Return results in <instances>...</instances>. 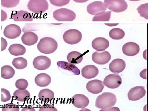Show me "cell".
Here are the masks:
<instances>
[{
    "label": "cell",
    "mask_w": 148,
    "mask_h": 111,
    "mask_svg": "<svg viewBox=\"0 0 148 111\" xmlns=\"http://www.w3.org/2000/svg\"><path fill=\"white\" fill-rule=\"evenodd\" d=\"M104 3L109 10L116 13L125 11L128 7L125 0H104Z\"/></svg>",
    "instance_id": "5b68a950"
},
{
    "label": "cell",
    "mask_w": 148,
    "mask_h": 111,
    "mask_svg": "<svg viewBox=\"0 0 148 111\" xmlns=\"http://www.w3.org/2000/svg\"><path fill=\"white\" fill-rule=\"evenodd\" d=\"M73 1L76 3H83L88 1L89 0H73Z\"/></svg>",
    "instance_id": "60d3db41"
},
{
    "label": "cell",
    "mask_w": 148,
    "mask_h": 111,
    "mask_svg": "<svg viewBox=\"0 0 148 111\" xmlns=\"http://www.w3.org/2000/svg\"><path fill=\"white\" fill-rule=\"evenodd\" d=\"M27 59L23 57H18L14 58L12 62V65L16 69L21 70L26 68L27 66Z\"/></svg>",
    "instance_id": "f546056e"
},
{
    "label": "cell",
    "mask_w": 148,
    "mask_h": 111,
    "mask_svg": "<svg viewBox=\"0 0 148 111\" xmlns=\"http://www.w3.org/2000/svg\"><path fill=\"white\" fill-rule=\"evenodd\" d=\"M2 111H18L19 108L18 106L13 103H8L3 106Z\"/></svg>",
    "instance_id": "836d02e7"
},
{
    "label": "cell",
    "mask_w": 148,
    "mask_h": 111,
    "mask_svg": "<svg viewBox=\"0 0 148 111\" xmlns=\"http://www.w3.org/2000/svg\"><path fill=\"white\" fill-rule=\"evenodd\" d=\"M71 102L73 105L77 108H84L89 105L88 98L82 94H76L72 97Z\"/></svg>",
    "instance_id": "9a60e30c"
},
{
    "label": "cell",
    "mask_w": 148,
    "mask_h": 111,
    "mask_svg": "<svg viewBox=\"0 0 148 111\" xmlns=\"http://www.w3.org/2000/svg\"><path fill=\"white\" fill-rule=\"evenodd\" d=\"M12 17L14 21H32L33 20L32 14L24 10L12 12Z\"/></svg>",
    "instance_id": "e0dca14e"
},
{
    "label": "cell",
    "mask_w": 148,
    "mask_h": 111,
    "mask_svg": "<svg viewBox=\"0 0 148 111\" xmlns=\"http://www.w3.org/2000/svg\"><path fill=\"white\" fill-rule=\"evenodd\" d=\"M116 96L110 92H103L97 97L95 101V107L99 109L110 108L115 105Z\"/></svg>",
    "instance_id": "6da1fadb"
},
{
    "label": "cell",
    "mask_w": 148,
    "mask_h": 111,
    "mask_svg": "<svg viewBox=\"0 0 148 111\" xmlns=\"http://www.w3.org/2000/svg\"><path fill=\"white\" fill-rule=\"evenodd\" d=\"M35 109L31 106H27L25 108H23L21 111H35Z\"/></svg>",
    "instance_id": "ab89813d"
},
{
    "label": "cell",
    "mask_w": 148,
    "mask_h": 111,
    "mask_svg": "<svg viewBox=\"0 0 148 111\" xmlns=\"http://www.w3.org/2000/svg\"><path fill=\"white\" fill-rule=\"evenodd\" d=\"M57 65L58 69L62 73L73 75L80 74L79 69L74 64L66 61H58Z\"/></svg>",
    "instance_id": "52a82bcc"
},
{
    "label": "cell",
    "mask_w": 148,
    "mask_h": 111,
    "mask_svg": "<svg viewBox=\"0 0 148 111\" xmlns=\"http://www.w3.org/2000/svg\"><path fill=\"white\" fill-rule=\"evenodd\" d=\"M20 0H1V5L6 8H13L16 6Z\"/></svg>",
    "instance_id": "1f68e13d"
},
{
    "label": "cell",
    "mask_w": 148,
    "mask_h": 111,
    "mask_svg": "<svg viewBox=\"0 0 148 111\" xmlns=\"http://www.w3.org/2000/svg\"><path fill=\"white\" fill-rule=\"evenodd\" d=\"M140 51L139 45L136 43L132 42L126 43L122 47L123 53L128 56H133L137 55Z\"/></svg>",
    "instance_id": "2e32d148"
},
{
    "label": "cell",
    "mask_w": 148,
    "mask_h": 111,
    "mask_svg": "<svg viewBox=\"0 0 148 111\" xmlns=\"http://www.w3.org/2000/svg\"><path fill=\"white\" fill-rule=\"evenodd\" d=\"M112 11L102 12L94 15L92 21H109L110 19Z\"/></svg>",
    "instance_id": "83f0119b"
},
{
    "label": "cell",
    "mask_w": 148,
    "mask_h": 111,
    "mask_svg": "<svg viewBox=\"0 0 148 111\" xmlns=\"http://www.w3.org/2000/svg\"><path fill=\"white\" fill-rule=\"evenodd\" d=\"M131 1H141V0H129Z\"/></svg>",
    "instance_id": "b9f144b4"
},
{
    "label": "cell",
    "mask_w": 148,
    "mask_h": 111,
    "mask_svg": "<svg viewBox=\"0 0 148 111\" xmlns=\"http://www.w3.org/2000/svg\"><path fill=\"white\" fill-rule=\"evenodd\" d=\"M31 94L26 90L18 89L14 91L13 93V97L16 101L21 102H25L30 99Z\"/></svg>",
    "instance_id": "cb8c5ba5"
},
{
    "label": "cell",
    "mask_w": 148,
    "mask_h": 111,
    "mask_svg": "<svg viewBox=\"0 0 148 111\" xmlns=\"http://www.w3.org/2000/svg\"><path fill=\"white\" fill-rule=\"evenodd\" d=\"M58 48V43L55 39L49 37H45L40 40L37 48L41 53L49 54L55 52Z\"/></svg>",
    "instance_id": "7a4b0ae2"
},
{
    "label": "cell",
    "mask_w": 148,
    "mask_h": 111,
    "mask_svg": "<svg viewBox=\"0 0 148 111\" xmlns=\"http://www.w3.org/2000/svg\"><path fill=\"white\" fill-rule=\"evenodd\" d=\"M107 7L106 4L101 1H94L90 3L87 7V11L89 14L95 15L102 12L106 11Z\"/></svg>",
    "instance_id": "4fadbf2b"
},
{
    "label": "cell",
    "mask_w": 148,
    "mask_h": 111,
    "mask_svg": "<svg viewBox=\"0 0 148 111\" xmlns=\"http://www.w3.org/2000/svg\"><path fill=\"white\" fill-rule=\"evenodd\" d=\"M53 17L58 21H73L76 17L73 11L67 8H60L53 12Z\"/></svg>",
    "instance_id": "3957f363"
},
{
    "label": "cell",
    "mask_w": 148,
    "mask_h": 111,
    "mask_svg": "<svg viewBox=\"0 0 148 111\" xmlns=\"http://www.w3.org/2000/svg\"><path fill=\"white\" fill-rule=\"evenodd\" d=\"M21 39L22 42L25 45L32 46L36 43L38 38L34 32H28L24 33Z\"/></svg>",
    "instance_id": "44dd1931"
},
{
    "label": "cell",
    "mask_w": 148,
    "mask_h": 111,
    "mask_svg": "<svg viewBox=\"0 0 148 111\" xmlns=\"http://www.w3.org/2000/svg\"><path fill=\"white\" fill-rule=\"evenodd\" d=\"M38 97L42 102L48 103L54 98V93L50 89L45 88L40 91L38 94Z\"/></svg>",
    "instance_id": "603a6c76"
},
{
    "label": "cell",
    "mask_w": 148,
    "mask_h": 111,
    "mask_svg": "<svg viewBox=\"0 0 148 111\" xmlns=\"http://www.w3.org/2000/svg\"><path fill=\"white\" fill-rule=\"evenodd\" d=\"M14 69L10 66H4L1 68V77L4 79H10L15 75Z\"/></svg>",
    "instance_id": "4316f807"
},
{
    "label": "cell",
    "mask_w": 148,
    "mask_h": 111,
    "mask_svg": "<svg viewBox=\"0 0 148 111\" xmlns=\"http://www.w3.org/2000/svg\"><path fill=\"white\" fill-rule=\"evenodd\" d=\"M138 13L140 14V16L144 17L145 19H148V3L141 5L137 8Z\"/></svg>",
    "instance_id": "4dcf8cb0"
},
{
    "label": "cell",
    "mask_w": 148,
    "mask_h": 111,
    "mask_svg": "<svg viewBox=\"0 0 148 111\" xmlns=\"http://www.w3.org/2000/svg\"><path fill=\"white\" fill-rule=\"evenodd\" d=\"M7 18V14L3 10H1V21H5Z\"/></svg>",
    "instance_id": "f35d334b"
},
{
    "label": "cell",
    "mask_w": 148,
    "mask_h": 111,
    "mask_svg": "<svg viewBox=\"0 0 148 111\" xmlns=\"http://www.w3.org/2000/svg\"><path fill=\"white\" fill-rule=\"evenodd\" d=\"M111 59L110 54L108 51H104L101 53L95 51L92 53V61L98 65H105L108 64Z\"/></svg>",
    "instance_id": "7c38bea8"
},
{
    "label": "cell",
    "mask_w": 148,
    "mask_h": 111,
    "mask_svg": "<svg viewBox=\"0 0 148 111\" xmlns=\"http://www.w3.org/2000/svg\"><path fill=\"white\" fill-rule=\"evenodd\" d=\"M21 33L20 27L14 24H10L5 27L4 30L5 36L9 39H15L20 36Z\"/></svg>",
    "instance_id": "30bf717a"
},
{
    "label": "cell",
    "mask_w": 148,
    "mask_h": 111,
    "mask_svg": "<svg viewBox=\"0 0 148 111\" xmlns=\"http://www.w3.org/2000/svg\"><path fill=\"white\" fill-rule=\"evenodd\" d=\"M8 45V42L4 38H1V51L5 50Z\"/></svg>",
    "instance_id": "74e56055"
},
{
    "label": "cell",
    "mask_w": 148,
    "mask_h": 111,
    "mask_svg": "<svg viewBox=\"0 0 148 111\" xmlns=\"http://www.w3.org/2000/svg\"><path fill=\"white\" fill-rule=\"evenodd\" d=\"M51 4L56 7H62L69 4L71 0H49Z\"/></svg>",
    "instance_id": "e575fe53"
},
{
    "label": "cell",
    "mask_w": 148,
    "mask_h": 111,
    "mask_svg": "<svg viewBox=\"0 0 148 111\" xmlns=\"http://www.w3.org/2000/svg\"><path fill=\"white\" fill-rule=\"evenodd\" d=\"M57 111V110L53 105L45 104L40 108L39 111Z\"/></svg>",
    "instance_id": "8d00e7d4"
},
{
    "label": "cell",
    "mask_w": 148,
    "mask_h": 111,
    "mask_svg": "<svg viewBox=\"0 0 148 111\" xmlns=\"http://www.w3.org/2000/svg\"><path fill=\"white\" fill-rule=\"evenodd\" d=\"M103 82L106 87L115 89L122 84L121 78L117 74H110L105 77Z\"/></svg>",
    "instance_id": "ba28073f"
},
{
    "label": "cell",
    "mask_w": 148,
    "mask_h": 111,
    "mask_svg": "<svg viewBox=\"0 0 148 111\" xmlns=\"http://www.w3.org/2000/svg\"><path fill=\"white\" fill-rule=\"evenodd\" d=\"M33 64L35 69L40 71H44L49 68L51 61L48 57L44 56H40L34 59Z\"/></svg>",
    "instance_id": "9c48e42d"
},
{
    "label": "cell",
    "mask_w": 148,
    "mask_h": 111,
    "mask_svg": "<svg viewBox=\"0 0 148 111\" xmlns=\"http://www.w3.org/2000/svg\"><path fill=\"white\" fill-rule=\"evenodd\" d=\"M51 78L49 75L41 73L37 75L35 79V83L40 87H46L50 84Z\"/></svg>",
    "instance_id": "7402d4cb"
},
{
    "label": "cell",
    "mask_w": 148,
    "mask_h": 111,
    "mask_svg": "<svg viewBox=\"0 0 148 111\" xmlns=\"http://www.w3.org/2000/svg\"><path fill=\"white\" fill-rule=\"evenodd\" d=\"M9 51L14 56L23 55L26 52V48L19 44H14L11 45L8 48Z\"/></svg>",
    "instance_id": "d4e9b609"
},
{
    "label": "cell",
    "mask_w": 148,
    "mask_h": 111,
    "mask_svg": "<svg viewBox=\"0 0 148 111\" xmlns=\"http://www.w3.org/2000/svg\"><path fill=\"white\" fill-rule=\"evenodd\" d=\"M99 70L97 67L93 65L84 66L82 70V75L84 77L87 79L94 78L98 75Z\"/></svg>",
    "instance_id": "d6986e66"
},
{
    "label": "cell",
    "mask_w": 148,
    "mask_h": 111,
    "mask_svg": "<svg viewBox=\"0 0 148 111\" xmlns=\"http://www.w3.org/2000/svg\"><path fill=\"white\" fill-rule=\"evenodd\" d=\"M29 84L28 82L24 79H20L16 80L15 82V86L20 90H24L28 87Z\"/></svg>",
    "instance_id": "d6a6232c"
},
{
    "label": "cell",
    "mask_w": 148,
    "mask_h": 111,
    "mask_svg": "<svg viewBox=\"0 0 148 111\" xmlns=\"http://www.w3.org/2000/svg\"><path fill=\"white\" fill-rule=\"evenodd\" d=\"M82 39V33L76 29H70L63 35V39L67 44L75 45L78 43Z\"/></svg>",
    "instance_id": "8992f818"
},
{
    "label": "cell",
    "mask_w": 148,
    "mask_h": 111,
    "mask_svg": "<svg viewBox=\"0 0 148 111\" xmlns=\"http://www.w3.org/2000/svg\"><path fill=\"white\" fill-rule=\"evenodd\" d=\"M83 59V57L82 54L77 51H72L67 56L68 62L74 65H77L81 63Z\"/></svg>",
    "instance_id": "484cf974"
},
{
    "label": "cell",
    "mask_w": 148,
    "mask_h": 111,
    "mask_svg": "<svg viewBox=\"0 0 148 111\" xmlns=\"http://www.w3.org/2000/svg\"><path fill=\"white\" fill-rule=\"evenodd\" d=\"M92 47L98 51L106 50L109 47V42L104 38H97L92 40Z\"/></svg>",
    "instance_id": "ffe728a7"
},
{
    "label": "cell",
    "mask_w": 148,
    "mask_h": 111,
    "mask_svg": "<svg viewBox=\"0 0 148 111\" xmlns=\"http://www.w3.org/2000/svg\"><path fill=\"white\" fill-rule=\"evenodd\" d=\"M125 35L124 31L119 28H114L109 32V36L113 40L121 39L125 36Z\"/></svg>",
    "instance_id": "f1b7e54d"
},
{
    "label": "cell",
    "mask_w": 148,
    "mask_h": 111,
    "mask_svg": "<svg viewBox=\"0 0 148 111\" xmlns=\"http://www.w3.org/2000/svg\"><path fill=\"white\" fill-rule=\"evenodd\" d=\"M146 93L145 87L135 86L130 90L127 94V97L129 101H138L143 98Z\"/></svg>",
    "instance_id": "8fae6325"
},
{
    "label": "cell",
    "mask_w": 148,
    "mask_h": 111,
    "mask_svg": "<svg viewBox=\"0 0 148 111\" xmlns=\"http://www.w3.org/2000/svg\"><path fill=\"white\" fill-rule=\"evenodd\" d=\"M27 7L34 13H42L48 9L49 4L47 0H30Z\"/></svg>",
    "instance_id": "277c9868"
},
{
    "label": "cell",
    "mask_w": 148,
    "mask_h": 111,
    "mask_svg": "<svg viewBox=\"0 0 148 111\" xmlns=\"http://www.w3.org/2000/svg\"><path fill=\"white\" fill-rule=\"evenodd\" d=\"M12 96L10 92L8 90L5 88L1 89V101L2 102H7L10 101L11 99Z\"/></svg>",
    "instance_id": "d590c367"
},
{
    "label": "cell",
    "mask_w": 148,
    "mask_h": 111,
    "mask_svg": "<svg viewBox=\"0 0 148 111\" xmlns=\"http://www.w3.org/2000/svg\"><path fill=\"white\" fill-rule=\"evenodd\" d=\"M126 64L123 60L120 58L114 59L109 65L110 71L114 73H121L125 69Z\"/></svg>",
    "instance_id": "ac0fdd59"
},
{
    "label": "cell",
    "mask_w": 148,
    "mask_h": 111,
    "mask_svg": "<svg viewBox=\"0 0 148 111\" xmlns=\"http://www.w3.org/2000/svg\"><path fill=\"white\" fill-rule=\"evenodd\" d=\"M104 87L105 85L103 82L98 79L90 81L86 86L87 90L92 94H98L102 92Z\"/></svg>",
    "instance_id": "5bb4252c"
}]
</instances>
